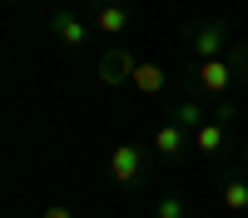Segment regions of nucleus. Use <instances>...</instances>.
I'll return each mask as SVG.
<instances>
[{
    "label": "nucleus",
    "mask_w": 248,
    "mask_h": 218,
    "mask_svg": "<svg viewBox=\"0 0 248 218\" xmlns=\"http://www.w3.org/2000/svg\"><path fill=\"white\" fill-rule=\"evenodd\" d=\"M189 144H194V134H189V129H179L174 119H169L164 129H154V154L164 159V164H179V159L189 154Z\"/></svg>",
    "instance_id": "4"
},
{
    "label": "nucleus",
    "mask_w": 248,
    "mask_h": 218,
    "mask_svg": "<svg viewBox=\"0 0 248 218\" xmlns=\"http://www.w3.org/2000/svg\"><path fill=\"white\" fill-rule=\"evenodd\" d=\"M50 30H55V40H65V45H75V50L90 40V25L79 15H70V10H55L50 15Z\"/></svg>",
    "instance_id": "5"
},
{
    "label": "nucleus",
    "mask_w": 248,
    "mask_h": 218,
    "mask_svg": "<svg viewBox=\"0 0 248 218\" xmlns=\"http://www.w3.org/2000/svg\"><path fill=\"white\" fill-rule=\"evenodd\" d=\"M45 218H75V213H70L65 203H50V208H45Z\"/></svg>",
    "instance_id": "13"
},
{
    "label": "nucleus",
    "mask_w": 248,
    "mask_h": 218,
    "mask_svg": "<svg viewBox=\"0 0 248 218\" xmlns=\"http://www.w3.org/2000/svg\"><path fill=\"white\" fill-rule=\"evenodd\" d=\"M223 144H229V124H218V119H209V124L194 134V149H199L203 159H218V154H223Z\"/></svg>",
    "instance_id": "7"
},
{
    "label": "nucleus",
    "mask_w": 248,
    "mask_h": 218,
    "mask_svg": "<svg viewBox=\"0 0 248 218\" xmlns=\"http://www.w3.org/2000/svg\"><path fill=\"white\" fill-rule=\"evenodd\" d=\"M134 65H139V59H134L129 50H109L105 59H99V79H105V85H119V79H134Z\"/></svg>",
    "instance_id": "6"
},
{
    "label": "nucleus",
    "mask_w": 248,
    "mask_h": 218,
    "mask_svg": "<svg viewBox=\"0 0 248 218\" xmlns=\"http://www.w3.org/2000/svg\"><path fill=\"white\" fill-rule=\"evenodd\" d=\"M154 218H184V198H179V193H169V198L159 203V213H154Z\"/></svg>",
    "instance_id": "12"
},
{
    "label": "nucleus",
    "mask_w": 248,
    "mask_h": 218,
    "mask_svg": "<svg viewBox=\"0 0 248 218\" xmlns=\"http://www.w3.org/2000/svg\"><path fill=\"white\" fill-rule=\"evenodd\" d=\"M144 144H114L109 149V178L114 184H134V178L144 174Z\"/></svg>",
    "instance_id": "3"
},
{
    "label": "nucleus",
    "mask_w": 248,
    "mask_h": 218,
    "mask_svg": "<svg viewBox=\"0 0 248 218\" xmlns=\"http://www.w3.org/2000/svg\"><path fill=\"white\" fill-rule=\"evenodd\" d=\"M233 74H238V55H218V59H199V74H194V85L203 94H223L233 85Z\"/></svg>",
    "instance_id": "2"
},
{
    "label": "nucleus",
    "mask_w": 248,
    "mask_h": 218,
    "mask_svg": "<svg viewBox=\"0 0 248 218\" xmlns=\"http://www.w3.org/2000/svg\"><path fill=\"white\" fill-rule=\"evenodd\" d=\"M189 50L199 59H218V55H229V25L214 15V20H203V25H189Z\"/></svg>",
    "instance_id": "1"
},
{
    "label": "nucleus",
    "mask_w": 248,
    "mask_h": 218,
    "mask_svg": "<svg viewBox=\"0 0 248 218\" xmlns=\"http://www.w3.org/2000/svg\"><path fill=\"white\" fill-rule=\"evenodd\" d=\"M174 124H179V129H189V134H199L203 124H209V119H203V104H194V99H184V104L174 109Z\"/></svg>",
    "instance_id": "11"
},
{
    "label": "nucleus",
    "mask_w": 248,
    "mask_h": 218,
    "mask_svg": "<svg viewBox=\"0 0 248 218\" xmlns=\"http://www.w3.org/2000/svg\"><path fill=\"white\" fill-rule=\"evenodd\" d=\"M218 198H223L229 213H248V178H229V184L218 189Z\"/></svg>",
    "instance_id": "9"
},
{
    "label": "nucleus",
    "mask_w": 248,
    "mask_h": 218,
    "mask_svg": "<svg viewBox=\"0 0 248 218\" xmlns=\"http://www.w3.org/2000/svg\"><path fill=\"white\" fill-rule=\"evenodd\" d=\"M134 85H139L144 94H159L164 85H169V74H164L159 65H144V59H139V65H134Z\"/></svg>",
    "instance_id": "10"
},
{
    "label": "nucleus",
    "mask_w": 248,
    "mask_h": 218,
    "mask_svg": "<svg viewBox=\"0 0 248 218\" xmlns=\"http://www.w3.org/2000/svg\"><path fill=\"white\" fill-rule=\"evenodd\" d=\"M124 25H129V10H124V5H114V0L94 10V30H99V35H119Z\"/></svg>",
    "instance_id": "8"
}]
</instances>
